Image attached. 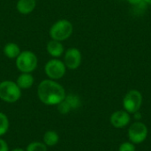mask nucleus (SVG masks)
<instances>
[{"label":"nucleus","instance_id":"nucleus-4","mask_svg":"<svg viewBox=\"0 0 151 151\" xmlns=\"http://www.w3.org/2000/svg\"><path fill=\"white\" fill-rule=\"evenodd\" d=\"M15 60L16 66L20 73H32L38 65V58L36 55L30 50L21 51Z\"/></svg>","mask_w":151,"mask_h":151},{"label":"nucleus","instance_id":"nucleus-22","mask_svg":"<svg viewBox=\"0 0 151 151\" xmlns=\"http://www.w3.org/2000/svg\"><path fill=\"white\" fill-rule=\"evenodd\" d=\"M133 115L134 116V119H135L136 121H140V120L142 119V113L140 112V111H137V112H135V113H134Z\"/></svg>","mask_w":151,"mask_h":151},{"label":"nucleus","instance_id":"nucleus-9","mask_svg":"<svg viewBox=\"0 0 151 151\" xmlns=\"http://www.w3.org/2000/svg\"><path fill=\"white\" fill-rule=\"evenodd\" d=\"M110 122L115 128H124L127 127L131 122V116L125 110H119L114 111L110 117Z\"/></svg>","mask_w":151,"mask_h":151},{"label":"nucleus","instance_id":"nucleus-23","mask_svg":"<svg viewBox=\"0 0 151 151\" xmlns=\"http://www.w3.org/2000/svg\"><path fill=\"white\" fill-rule=\"evenodd\" d=\"M143 1L147 5H151V0H143Z\"/></svg>","mask_w":151,"mask_h":151},{"label":"nucleus","instance_id":"nucleus-17","mask_svg":"<svg viewBox=\"0 0 151 151\" xmlns=\"http://www.w3.org/2000/svg\"><path fill=\"white\" fill-rule=\"evenodd\" d=\"M26 151H47L48 147L42 142H30L27 148Z\"/></svg>","mask_w":151,"mask_h":151},{"label":"nucleus","instance_id":"nucleus-16","mask_svg":"<svg viewBox=\"0 0 151 151\" xmlns=\"http://www.w3.org/2000/svg\"><path fill=\"white\" fill-rule=\"evenodd\" d=\"M9 127H10V122L8 117L4 112L0 111V137L4 135L8 132Z\"/></svg>","mask_w":151,"mask_h":151},{"label":"nucleus","instance_id":"nucleus-11","mask_svg":"<svg viewBox=\"0 0 151 151\" xmlns=\"http://www.w3.org/2000/svg\"><path fill=\"white\" fill-rule=\"evenodd\" d=\"M36 7V0H18L16 8L20 14L27 15Z\"/></svg>","mask_w":151,"mask_h":151},{"label":"nucleus","instance_id":"nucleus-3","mask_svg":"<svg viewBox=\"0 0 151 151\" xmlns=\"http://www.w3.org/2000/svg\"><path fill=\"white\" fill-rule=\"evenodd\" d=\"M21 97V89L12 81L0 82V99L8 104H13Z\"/></svg>","mask_w":151,"mask_h":151},{"label":"nucleus","instance_id":"nucleus-19","mask_svg":"<svg viewBox=\"0 0 151 151\" xmlns=\"http://www.w3.org/2000/svg\"><path fill=\"white\" fill-rule=\"evenodd\" d=\"M119 151H136V147L131 142H125L119 145Z\"/></svg>","mask_w":151,"mask_h":151},{"label":"nucleus","instance_id":"nucleus-21","mask_svg":"<svg viewBox=\"0 0 151 151\" xmlns=\"http://www.w3.org/2000/svg\"><path fill=\"white\" fill-rule=\"evenodd\" d=\"M0 151H9L7 142L2 138H0Z\"/></svg>","mask_w":151,"mask_h":151},{"label":"nucleus","instance_id":"nucleus-8","mask_svg":"<svg viewBox=\"0 0 151 151\" xmlns=\"http://www.w3.org/2000/svg\"><path fill=\"white\" fill-rule=\"evenodd\" d=\"M82 61V55L79 49L69 48L64 53V63L66 68L70 70H76L80 67Z\"/></svg>","mask_w":151,"mask_h":151},{"label":"nucleus","instance_id":"nucleus-13","mask_svg":"<svg viewBox=\"0 0 151 151\" xmlns=\"http://www.w3.org/2000/svg\"><path fill=\"white\" fill-rule=\"evenodd\" d=\"M20 52L21 50L19 46L15 42H8L4 47V54L10 59H16Z\"/></svg>","mask_w":151,"mask_h":151},{"label":"nucleus","instance_id":"nucleus-12","mask_svg":"<svg viewBox=\"0 0 151 151\" xmlns=\"http://www.w3.org/2000/svg\"><path fill=\"white\" fill-rule=\"evenodd\" d=\"M35 82L34 76L29 73H21L17 78L16 83L20 89H28L30 88Z\"/></svg>","mask_w":151,"mask_h":151},{"label":"nucleus","instance_id":"nucleus-5","mask_svg":"<svg viewBox=\"0 0 151 151\" xmlns=\"http://www.w3.org/2000/svg\"><path fill=\"white\" fill-rule=\"evenodd\" d=\"M142 94L137 89L129 90L123 98V107L130 114H134L140 111L142 105Z\"/></svg>","mask_w":151,"mask_h":151},{"label":"nucleus","instance_id":"nucleus-18","mask_svg":"<svg viewBox=\"0 0 151 151\" xmlns=\"http://www.w3.org/2000/svg\"><path fill=\"white\" fill-rule=\"evenodd\" d=\"M58 111L60 114H63V115H65L67 113H69L71 111H72V108L70 107V105L66 103L65 100L62 101L61 103H59L58 105Z\"/></svg>","mask_w":151,"mask_h":151},{"label":"nucleus","instance_id":"nucleus-10","mask_svg":"<svg viewBox=\"0 0 151 151\" xmlns=\"http://www.w3.org/2000/svg\"><path fill=\"white\" fill-rule=\"evenodd\" d=\"M46 50L49 55H50L53 58H58L62 57L65 53V47L61 42L56 40H50L48 42Z\"/></svg>","mask_w":151,"mask_h":151},{"label":"nucleus","instance_id":"nucleus-20","mask_svg":"<svg viewBox=\"0 0 151 151\" xmlns=\"http://www.w3.org/2000/svg\"><path fill=\"white\" fill-rule=\"evenodd\" d=\"M127 2L134 7H145L147 5L143 0H127Z\"/></svg>","mask_w":151,"mask_h":151},{"label":"nucleus","instance_id":"nucleus-24","mask_svg":"<svg viewBox=\"0 0 151 151\" xmlns=\"http://www.w3.org/2000/svg\"><path fill=\"white\" fill-rule=\"evenodd\" d=\"M11 151H26L25 150H23V149H19V148H16V149H13Z\"/></svg>","mask_w":151,"mask_h":151},{"label":"nucleus","instance_id":"nucleus-15","mask_svg":"<svg viewBox=\"0 0 151 151\" xmlns=\"http://www.w3.org/2000/svg\"><path fill=\"white\" fill-rule=\"evenodd\" d=\"M65 100L70 105L72 110L79 109L81 106V99L76 94H68V95H66Z\"/></svg>","mask_w":151,"mask_h":151},{"label":"nucleus","instance_id":"nucleus-1","mask_svg":"<svg viewBox=\"0 0 151 151\" xmlns=\"http://www.w3.org/2000/svg\"><path fill=\"white\" fill-rule=\"evenodd\" d=\"M37 96L42 104L54 106L65 100L66 93L61 84L56 81L47 79L39 83L37 87Z\"/></svg>","mask_w":151,"mask_h":151},{"label":"nucleus","instance_id":"nucleus-6","mask_svg":"<svg viewBox=\"0 0 151 151\" xmlns=\"http://www.w3.org/2000/svg\"><path fill=\"white\" fill-rule=\"evenodd\" d=\"M148 134L149 130L147 126L141 121H135L133 124H131L127 131L129 142L135 145L141 144L143 142H145V140L148 137Z\"/></svg>","mask_w":151,"mask_h":151},{"label":"nucleus","instance_id":"nucleus-2","mask_svg":"<svg viewBox=\"0 0 151 151\" xmlns=\"http://www.w3.org/2000/svg\"><path fill=\"white\" fill-rule=\"evenodd\" d=\"M73 32V26L68 19H59L50 28V36L52 40L63 42L67 40Z\"/></svg>","mask_w":151,"mask_h":151},{"label":"nucleus","instance_id":"nucleus-14","mask_svg":"<svg viewBox=\"0 0 151 151\" xmlns=\"http://www.w3.org/2000/svg\"><path fill=\"white\" fill-rule=\"evenodd\" d=\"M43 143L47 147H54L59 142V135L54 130H49L43 134Z\"/></svg>","mask_w":151,"mask_h":151},{"label":"nucleus","instance_id":"nucleus-7","mask_svg":"<svg viewBox=\"0 0 151 151\" xmlns=\"http://www.w3.org/2000/svg\"><path fill=\"white\" fill-rule=\"evenodd\" d=\"M44 72L49 79L58 81L65 76L66 73V66L64 61L58 58H52L45 64Z\"/></svg>","mask_w":151,"mask_h":151}]
</instances>
